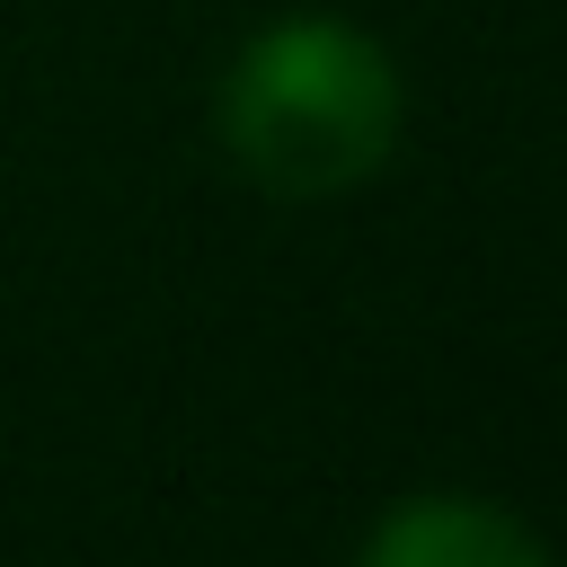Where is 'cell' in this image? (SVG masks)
Instances as JSON below:
<instances>
[{"mask_svg":"<svg viewBox=\"0 0 567 567\" xmlns=\"http://www.w3.org/2000/svg\"><path fill=\"white\" fill-rule=\"evenodd\" d=\"M399 62L354 18H275L221 71V151L275 204L363 186L399 142Z\"/></svg>","mask_w":567,"mask_h":567,"instance_id":"1","label":"cell"},{"mask_svg":"<svg viewBox=\"0 0 567 567\" xmlns=\"http://www.w3.org/2000/svg\"><path fill=\"white\" fill-rule=\"evenodd\" d=\"M363 567H549V549H540L514 514H496V505L416 496V505H399V514L372 532Z\"/></svg>","mask_w":567,"mask_h":567,"instance_id":"2","label":"cell"}]
</instances>
